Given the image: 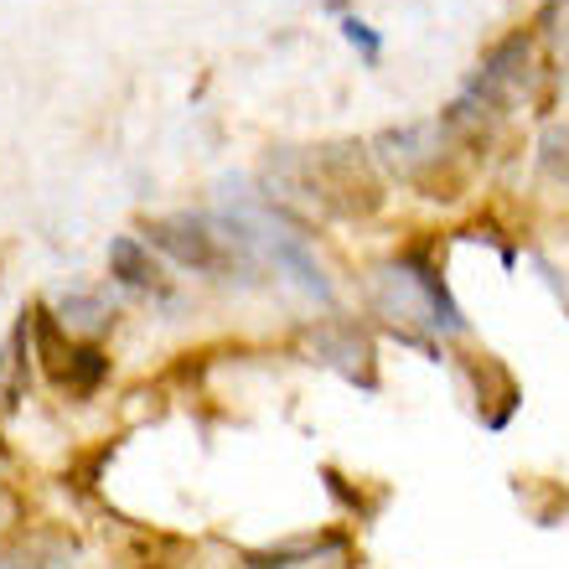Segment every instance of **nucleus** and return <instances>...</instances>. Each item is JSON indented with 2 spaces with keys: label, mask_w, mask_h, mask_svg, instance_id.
<instances>
[{
  "label": "nucleus",
  "mask_w": 569,
  "mask_h": 569,
  "mask_svg": "<svg viewBox=\"0 0 569 569\" xmlns=\"http://www.w3.org/2000/svg\"><path fill=\"white\" fill-rule=\"evenodd\" d=\"M274 187L284 192H306L321 208L342 212V218H368L378 212L383 192H378V177L368 171L358 146H321V150H280L270 161Z\"/></svg>",
  "instance_id": "1"
},
{
  "label": "nucleus",
  "mask_w": 569,
  "mask_h": 569,
  "mask_svg": "<svg viewBox=\"0 0 569 569\" xmlns=\"http://www.w3.org/2000/svg\"><path fill=\"white\" fill-rule=\"evenodd\" d=\"M373 306L399 327H430V331H466L461 306L450 300L446 280L425 259V243H409L399 259H389L373 274Z\"/></svg>",
  "instance_id": "2"
},
{
  "label": "nucleus",
  "mask_w": 569,
  "mask_h": 569,
  "mask_svg": "<svg viewBox=\"0 0 569 569\" xmlns=\"http://www.w3.org/2000/svg\"><path fill=\"white\" fill-rule=\"evenodd\" d=\"M146 233H150V243L166 249L177 264L202 270V274H228L233 264L249 270V259H254V243L243 239L228 218L223 223H208V218H197V212H177V218H156Z\"/></svg>",
  "instance_id": "3"
},
{
  "label": "nucleus",
  "mask_w": 569,
  "mask_h": 569,
  "mask_svg": "<svg viewBox=\"0 0 569 569\" xmlns=\"http://www.w3.org/2000/svg\"><path fill=\"white\" fill-rule=\"evenodd\" d=\"M440 140H446V124L425 120V124H405V130H383L378 136V161L389 166L393 177L420 181L435 161H440Z\"/></svg>",
  "instance_id": "4"
},
{
  "label": "nucleus",
  "mask_w": 569,
  "mask_h": 569,
  "mask_svg": "<svg viewBox=\"0 0 569 569\" xmlns=\"http://www.w3.org/2000/svg\"><path fill=\"white\" fill-rule=\"evenodd\" d=\"M306 342H311L316 362H327V368H337L342 378H352V383H362V389H373V347L358 337V327L327 321V327L306 331Z\"/></svg>",
  "instance_id": "5"
},
{
  "label": "nucleus",
  "mask_w": 569,
  "mask_h": 569,
  "mask_svg": "<svg viewBox=\"0 0 569 569\" xmlns=\"http://www.w3.org/2000/svg\"><path fill=\"white\" fill-rule=\"evenodd\" d=\"M109 270L114 280L130 284V290H161V264L146 254V243L136 239H114L109 243Z\"/></svg>",
  "instance_id": "6"
},
{
  "label": "nucleus",
  "mask_w": 569,
  "mask_h": 569,
  "mask_svg": "<svg viewBox=\"0 0 569 569\" xmlns=\"http://www.w3.org/2000/svg\"><path fill=\"white\" fill-rule=\"evenodd\" d=\"M31 342H37V358L47 362V373H52V383L62 389V373H68V358H73V347H62V331H58V316L52 311H31Z\"/></svg>",
  "instance_id": "7"
},
{
  "label": "nucleus",
  "mask_w": 569,
  "mask_h": 569,
  "mask_svg": "<svg viewBox=\"0 0 569 569\" xmlns=\"http://www.w3.org/2000/svg\"><path fill=\"white\" fill-rule=\"evenodd\" d=\"M109 378V358H104V347L99 342H83L73 347V358H68V373H62V389L78 393V399H89L99 383Z\"/></svg>",
  "instance_id": "8"
},
{
  "label": "nucleus",
  "mask_w": 569,
  "mask_h": 569,
  "mask_svg": "<svg viewBox=\"0 0 569 569\" xmlns=\"http://www.w3.org/2000/svg\"><path fill=\"white\" fill-rule=\"evenodd\" d=\"M539 161H543V177H555V181H565V187H569V120L543 130Z\"/></svg>",
  "instance_id": "9"
},
{
  "label": "nucleus",
  "mask_w": 569,
  "mask_h": 569,
  "mask_svg": "<svg viewBox=\"0 0 569 569\" xmlns=\"http://www.w3.org/2000/svg\"><path fill=\"white\" fill-rule=\"evenodd\" d=\"M62 321H68V327H109V321H114V306H104L99 296H68L62 300Z\"/></svg>",
  "instance_id": "10"
},
{
  "label": "nucleus",
  "mask_w": 569,
  "mask_h": 569,
  "mask_svg": "<svg viewBox=\"0 0 569 569\" xmlns=\"http://www.w3.org/2000/svg\"><path fill=\"white\" fill-rule=\"evenodd\" d=\"M342 37H347L352 47H362V58H368V62L383 52V37H378L368 21H358V16H342Z\"/></svg>",
  "instance_id": "11"
}]
</instances>
